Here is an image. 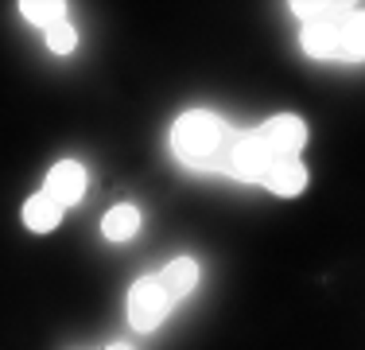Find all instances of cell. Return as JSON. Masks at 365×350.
<instances>
[{
  "label": "cell",
  "mask_w": 365,
  "mask_h": 350,
  "mask_svg": "<svg viewBox=\"0 0 365 350\" xmlns=\"http://www.w3.org/2000/svg\"><path fill=\"white\" fill-rule=\"evenodd\" d=\"M292 12L303 20V51L311 59L365 63V8L323 4V0H295Z\"/></svg>",
  "instance_id": "obj_1"
},
{
  "label": "cell",
  "mask_w": 365,
  "mask_h": 350,
  "mask_svg": "<svg viewBox=\"0 0 365 350\" xmlns=\"http://www.w3.org/2000/svg\"><path fill=\"white\" fill-rule=\"evenodd\" d=\"M237 136L241 133H233L222 117H214L206 109H190L171 129V148L182 164H190L198 171H230Z\"/></svg>",
  "instance_id": "obj_2"
},
{
  "label": "cell",
  "mask_w": 365,
  "mask_h": 350,
  "mask_svg": "<svg viewBox=\"0 0 365 350\" xmlns=\"http://www.w3.org/2000/svg\"><path fill=\"white\" fill-rule=\"evenodd\" d=\"M171 308H175V300H171L168 288L160 284V276L136 280L133 292H128V323H133L136 331H155L168 319Z\"/></svg>",
  "instance_id": "obj_3"
},
{
  "label": "cell",
  "mask_w": 365,
  "mask_h": 350,
  "mask_svg": "<svg viewBox=\"0 0 365 350\" xmlns=\"http://www.w3.org/2000/svg\"><path fill=\"white\" fill-rule=\"evenodd\" d=\"M257 136L268 144L272 156H280V160H299L303 144H307V125H303L299 117H292V113H280V117L264 121V125L257 129Z\"/></svg>",
  "instance_id": "obj_4"
},
{
  "label": "cell",
  "mask_w": 365,
  "mask_h": 350,
  "mask_svg": "<svg viewBox=\"0 0 365 350\" xmlns=\"http://www.w3.org/2000/svg\"><path fill=\"white\" fill-rule=\"evenodd\" d=\"M43 191H47L51 199H58L63 206L82 203V195H86V168H82V164H74V160L55 164L51 175H47V183H43Z\"/></svg>",
  "instance_id": "obj_5"
},
{
  "label": "cell",
  "mask_w": 365,
  "mask_h": 350,
  "mask_svg": "<svg viewBox=\"0 0 365 350\" xmlns=\"http://www.w3.org/2000/svg\"><path fill=\"white\" fill-rule=\"evenodd\" d=\"M260 187H268L272 195H280V199H295V195H303V187H307V168H303L299 160H280L272 171L264 175Z\"/></svg>",
  "instance_id": "obj_6"
},
{
  "label": "cell",
  "mask_w": 365,
  "mask_h": 350,
  "mask_svg": "<svg viewBox=\"0 0 365 350\" xmlns=\"http://www.w3.org/2000/svg\"><path fill=\"white\" fill-rule=\"evenodd\" d=\"M63 203L58 199H51L47 191H39V195H31L28 203H24V226L36 234H51L58 222H63Z\"/></svg>",
  "instance_id": "obj_7"
},
{
  "label": "cell",
  "mask_w": 365,
  "mask_h": 350,
  "mask_svg": "<svg viewBox=\"0 0 365 350\" xmlns=\"http://www.w3.org/2000/svg\"><path fill=\"white\" fill-rule=\"evenodd\" d=\"M155 276H160V284L168 288V296H171V300L179 304L182 296H187L190 288L198 284V265H195L190 257H175V261H168V265H163Z\"/></svg>",
  "instance_id": "obj_8"
},
{
  "label": "cell",
  "mask_w": 365,
  "mask_h": 350,
  "mask_svg": "<svg viewBox=\"0 0 365 350\" xmlns=\"http://www.w3.org/2000/svg\"><path fill=\"white\" fill-rule=\"evenodd\" d=\"M20 12H24V20L36 24V28H43V31L66 24V4H58V0H24Z\"/></svg>",
  "instance_id": "obj_9"
},
{
  "label": "cell",
  "mask_w": 365,
  "mask_h": 350,
  "mask_svg": "<svg viewBox=\"0 0 365 350\" xmlns=\"http://www.w3.org/2000/svg\"><path fill=\"white\" fill-rule=\"evenodd\" d=\"M136 226H140V210L128 206V203H120V206H113L109 214H106L101 230H106L109 241H128V238L136 234Z\"/></svg>",
  "instance_id": "obj_10"
},
{
  "label": "cell",
  "mask_w": 365,
  "mask_h": 350,
  "mask_svg": "<svg viewBox=\"0 0 365 350\" xmlns=\"http://www.w3.org/2000/svg\"><path fill=\"white\" fill-rule=\"evenodd\" d=\"M74 39H78V35H74L71 24H58V28L47 31V47L55 51V55H66V51H74Z\"/></svg>",
  "instance_id": "obj_11"
},
{
  "label": "cell",
  "mask_w": 365,
  "mask_h": 350,
  "mask_svg": "<svg viewBox=\"0 0 365 350\" xmlns=\"http://www.w3.org/2000/svg\"><path fill=\"white\" fill-rule=\"evenodd\" d=\"M109 350H128V346H120V343H117V346H109Z\"/></svg>",
  "instance_id": "obj_12"
}]
</instances>
